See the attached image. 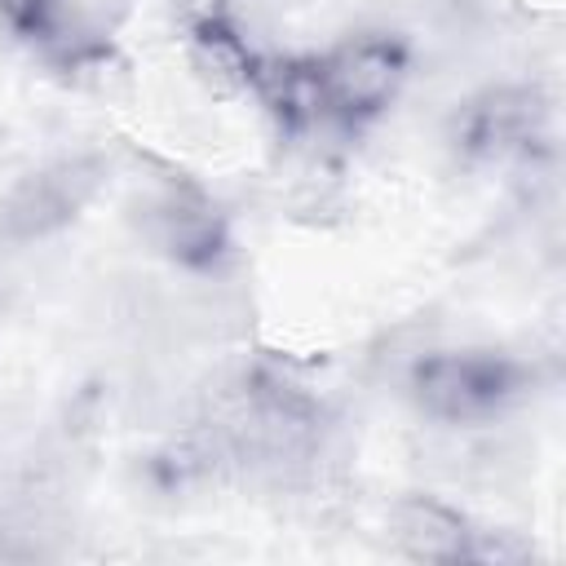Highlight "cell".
Returning a JSON list of instances; mask_svg holds the SVG:
<instances>
[{
	"label": "cell",
	"instance_id": "cell-1",
	"mask_svg": "<svg viewBox=\"0 0 566 566\" xmlns=\"http://www.w3.org/2000/svg\"><path fill=\"white\" fill-rule=\"evenodd\" d=\"M402 75V53L389 40H349L323 66V88L336 106L376 111Z\"/></svg>",
	"mask_w": 566,
	"mask_h": 566
},
{
	"label": "cell",
	"instance_id": "cell-2",
	"mask_svg": "<svg viewBox=\"0 0 566 566\" xmlns=\"http://www.w3.org/2000/svg\"><path fill=\"white\" fill-rule=\"evenodd\" d=\"M420 394L433 411L473 416L504 394V367L491 358H433L420 367Z\"/></svg>",
	"mask_w": 566,
	"mask_h": 566
},
{
	"label": "cell",
	"instance_id": "cell-3",
	"mask_svg": "<svg viewBox=\"0 0 566 566\" xmlns=\"http://www.w3.org/2000/svg\"><path fill=\"white\" fill-rule=\"evenodd\" d=\"M398 539L429 562H447L464 553V522L442 504H407L398 517Z\"/></svg>",
	"mask_w": 566,
	"mask_h": 566
},
{
	"label": "cell",
	"instance_id": "cell-4",
	"mask_svg": "<svg viewBox=\"0 0 566 566\" xmlns=\"http://www.w3.org/2000/svg\"><path fill=\"white\" fill-rule=\"evenodd\" d=\"M40 4H44V0H0V9H4L9 18H18V22L35 18V13H40Z\"/></svg>",
	"mask_w": 566,
	"mask_h": 566
}]
</instances>
